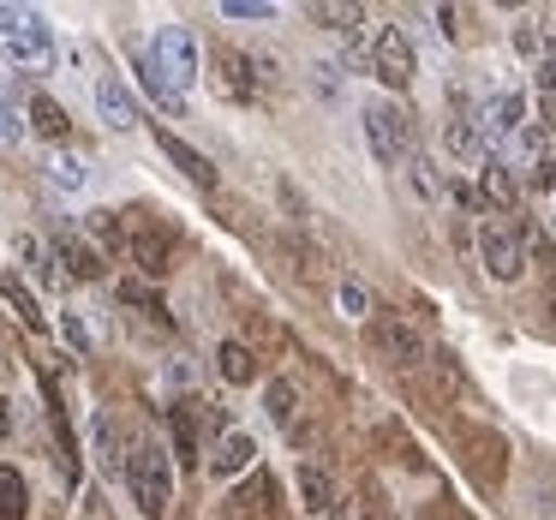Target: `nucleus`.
<instances>
[{"instance_id":"1","label":"nucleus","mask_w":556,"mask_h":520,"mask_svg":"<svg viewBox=\"0 0 556 520\" xmlns=\"http://www.w3.org/2000/svg\"><path fill=\"white\" fill-rule=\"evenodd\" d=\"M126 491H132V503L144 508L150 520L168 515L174 503V472H168V455H162V443H150V436H138L132 448H126Z\"/></svg>"},{"instance_id":"2","label":"nucleus","mask_w":556,"mask_h":520,"mask_svg":"<svg viewBox=\"0 0 556 520\" xmlns=\"http://www.w3.org/2000/svg\"><path fill=\"white\" fill-rule=\"evenodd\" d=\"M0 49L25 66H49L54 61V30L42 13L30 7H0Z\"/></svg>"},{"instance_id":"3","label":"nucleus","mask_w":556,"mask_h":520,"mask_svg":"<svg viewBox=\"0 0 556 520\" xmlns=\"http://www.w3.org/2000/svg\"><path fill=\"white\" fill-rule=\"evenodd\" d=\"M365 144L383 168H401L413 156V114L401 102H371L365 109Z\"/></svg>"},{"instance_id":"4","label":"nucleus","mask_w":556,"mask_h":520,"mask_svg":"<svg viewBox=\"0 0 556 520\" xmlns=\"http://www.w3.org/2000/svg\"><path fill=\"white\" fill-rule=\"evenodd\" d=\"M150 61H156L162 85H168L174 97H186V90H192V73H198V42H192V30L162 25L156 42H150Z\"/></svg>"},{"instance_id":"5","label":"nucleus","mask_w":556,"mask_h":520,"mask_svg":"<svg viewBox=\"0 0 556 520\" xmlns=\"http://www.w3.org/2000/svg\"><path fill=\"white\" fill-rule=\"evenodd\" d=\"M371 73L383 78L389 90H407L413 73H419V54H413V37L401 25H377L371 30Z\"/></svg>"},{"instance_id":"6","label":"nucleus","mask_w":556,"mask_h":520,"mask_svg":"<svg viewBox=\"0 0 556 520\" xmlns=\"http://www.w3.org/2000/svg\"><path fill=\"white\" fill-rule=\"evenodd\" d=\"M479 257L496 281H520V269H527L520 228H508V221H479Z\"/></svg>"},{"instance_id":"7","label":"nucleus","mask_w":556,"mask_h":520,"mask_svg":"<svg viewBox=\"0 0 556 520\" xmlns=\"http://www.w3.org/2000/svg\"><path fill=\"white\" fill-rule=\"evenodd\" d=\"M472 121H479L484 144H491V156H496V144L527 132V97H520V90H496V97L484 102V114H472Z\"/></svg>"},{"instance_id":"8","label":"nucleus","mask_w":556,"mask_h":520,"mask_svg":"<svg viewBox=\"0 0 556 520\" xmlns=\"http://www.w3.org/2000/svg\"><path fill=\"white\" fill-rule=\"evenodd\" d=\"M121 252L132 257L144 276H168V269H174V233L168 228H150V221H132Z\"/></svg>"},{"instance_id":"9","label":"nucleus","mask_w":556,"mask_h":520,"mask_svg":"<svg viewBox=\"0 0 556 520\" xmlns=\"http://www.w3.org/2000/svg\"><path fill=\"white\" fill-rule=\"evenodd\" d=\"M371 347L383 353L389 365H401V371L425 359V335L407 324V317H377V324H371Z\"/></svg>"},{"instance_id":"10","label":"nucleus","mask_w":556,"mask_h":520,"mask_svg":"<svg viewBox=\"0 0 556 520\" xmlns=\"http://www.w3.org/2000/svg\"><path fill=\"white\" fill-rule=\"evenodd\" d=\"M156 144H162V156H168V162H174V168H180L192 186H204V192H216V186H222L216 162H210L204 150H192L180 132H168V126H156Z\"/></svg>"},{"instance_id":"11","label":"nucleus","mask_w":556,"mask_h":520,"mask_svg":"<svg viewBox=\"0 0 556 520\" xmlns=\"http://www.w3.org/2000/svg\"><path fill=\"white\" fill-rule=\"evenodd\" d=\"M515 198H520L515 168H508L503 156H484L479 162V204H491L496 216H503V210H515Z\"/></svg>"},{"instance_id":"12","label":"nucleus","mask_w":556,"mask_h":520,"mask_svg":"<svg viewBox=\"0 0 556 520\" xmlns=\"http://www.w3.org/2000/svg\"><path fill=\"white\" fill-rule=\"evenodd\" d=\"M49 252H54V264H66V276H78V281H97L102 269H109V264H102V252H97V245H90V240H78V233H54V245H49Z\"/></svg>"},{"instance_id":"13","label":"nucleus","mask_w":556,"mask_h":520,"mask_svg":"<svg viewBox=\"0 0 556 520\" xmlns=\"http://www.w3.org/2000/svg\"><path fill=\"white\" fill-rule=\"evenodd\" d=\"M216 85H222V97H233V102H252L257 97V78H252V54H233V49H216Z\"/></svg>"},{"instance_id":"14","label":"nucleus","mask_w":556,"mask_h":520,"mask_svg":"<svg viewBox=\"0 0 556 520\" xmlns=\"http://www.w3.org/2000/svg\"><path fill=\"white\" fill-rule=\"evenodd\" d=\"M97 114L114 126V132H132V126H138V102L126 97L121 78H97Z\"/></svg>"},{"instance_id":"15","label":"nucleus","mask_w":556,"mask_h":520,"mask_svg":"<svg viewBox=\"0 0 556 520\" xmlns=\"http://www.w3.org/2000/svg\"><path fill=\"white\" fill-rule=\"evenodd\" d=\"M443 144H448V156H455V162H484V156H491V144H484V132H479L472 114L443 121Z\"/></svg>"},{"instance_id":"16","label":"nucleus","mask_w":556,"mask_h":520,"mask_svg":"<svg viewBox=\"0 0 556 520\" xmlns=\"http://www.w3.org/2000/svg\"><path fill=\"white\" fill-rule=\"evenodd\" d=\"M252 455H257V443L245 431H222L216 436V455H210V472H216V479H233V472L252 467Z\"/></svg>"},{"instance_id":"17","label":"nucleus","mask_w":556,"mask_h":520,"mask_svg":"<svg viewBox=\"0 0 556 520\" xmlns=\"http://www.w3.org/2000/svg\"><path fill=\"white\" fill-rule=\"evenodd\" d=\"M198 419H204V401H192V407H174V455L186 460V467H198V455H204V436H198Z\"/></svg>"},{"instance_id":"18","label":"nucleus","mask_w":556,"mask_h":520,"mask_svg":"<svg viewBox=\"0 0 556 520\" xmlns=\"http://www.w3.org/2000/svg\"><path fill=\"white\" fill-rule=\"evenodd\" d=\"M216 371L228 377L233 389H240V383H252V377H257L252 347H245V341H222V347H216Z\"/></svg>"},{"instance_id":"19","label":"nucleus","mask_w":556,"mask_h":520,"mask_svg":"<svg viewBox=\"0 0 556 520\" xmlns=\"http://www.w3.org/2000/svg\"><path fill=\"white\" fill-rule=\"evenodd\" d=\"M30 515V491L18 479V467H0V520H25Z\"/></svg>"},{"instance_id":"20","label":"nucleus","mask_w":556,"mask_h":520,"mask_svg":"<svg viewBox=\"0 0 556 520\" xmlns=\"http://www.w3.org/2000/svg\"><path fill=\"white\" fill-rule=\"evenodd\" d=\"M312 18L324 30H336V37H348V42H359V25H365L359 7H312Z\"/></svg>"},{"instance_id":"21","label":"nucleus","mask_w":556,"mask_h":520,"mask_svg":"<svg viewBox=\"0 0 556 520\" xmlns=\"http://www.w3.org/2000/svg\"><path fill=\"white\" fill-rule=\"evenodd\" d=\"M407 180H413V198H425V204L443 198V174H437L431 156H407Z\"/></svg>"},{"instance_id":"22","label":"nucleus","mask_w":556,"mask_h":520,"mask_svg":"<svg viewBox=\"0 0 556 520\" xmlns=\"http://www.w3.org/2000/svg\"><path fill=\"white\" fill-rule=\"evenodd\" d=\"M300 496H305V508H312V515H324V508L336 503V484H329V472H324V467H300Z\"/></svg>"},{"instance_id":"23","label":"nucleus","mask_w":556,"mask_h":520,"mask_svg":"<svg viewBox=\"0 0 556 520\" xmlns=\"http://www.w3.org/2000/svg\"><path fill=\"white\" fill-rule=\"evenodd\" d=\"M90 436H97L102 472H126V448H121V436H114V424L109 419H90Z\"/></svg>"},{"instance_id":"24","label":"nucleus","mask_w":556,"mask_h":520,"mask_svg":"<svg viewBox=\"0 0 556 520\" xmlns=\"http://www.w3.org/2000/svg\"><path fill=\"white\" fill-rule=\"evenodd\" d=\"M121 300H126V305H138V312H150V317H156L162 329L174 324V317H168V305L156 300V288H144V281H138V276H126V281H121Z\"/></svg>"},{"instance_id":"25","label":"nucleus","mask_w":556,"mask_h":520,"mask_svg":"<svg viewBox=\"0 0 556 520\" xmlns=\"http://www.w3.org/2000/svg\"><path fill=\"white\" fill-rule=\"evenodd\" d=\"M30 132H42V138H66V109L54 97H37L30 102Z\"/></svg>"},{"instance_id":"26","label":"nucleus","mask_w":556,"mask_h":520,"mask_svg":"<svg viewBox=\"0 0 556 520\" xmlns=\"http://www.w3.org/2000/svg\"><path fill=\"white\" fill-rule=\"evenodd\" d=\"M132 66H138V85H144L150 97L162 102V109H180V102H186V97H174V90L162 85V73H156V61H150V49H144V54H132Z\"/></svg>"},{"instance_id":"27","label":"nucleus","mask_w":556,"mask_h":520,"mask_svg":"<svg viewBox=\"0 0 556 520\" xmlns=\"http://www.w3.org/2000/svg\"><path fill=\"white\" fill-rule=\"evenodd\" d=\"M264 413L276 424H293V383H288V377H276V383L264 389Z\"/></svg>"},{"instance_id":"28","label":"nucleus","mask_w":556,"mask_h":520,"mask_svg":"<svg viewBox=\"0 0 556 520\" xmlns=\"http://www.w3.org/2000/svg\"><path fill=\"white\" fill-rule=\"evenodd\" d=\"M0 293H7V300L18 305V317H25L30 329H42V312H37V300H30V288L18 276H0Z\"/></svg>"},{"instance_id":"29","label":"nucleus","mask_w":556,"mask_h":520,"mask_svg":"<svg viewBox=\"0 0 556 520\" xmlns=\"http://www.w3.org/2000/svg\"><path fill=\"white\" fill-rule=\"evenodd\" d=\"M222 18H240V25H264V18H276V7H269V0H222Z\"/></svg>"},{"instance_id":"30","label":"nucleus","mask_w":556,"mask_h":520,"mask_svg":"<svg viewBox=\"0 0 556 520\" xmlns=\"http://www.w3.org/2000/svg\"><path fill=\"white\" fill-rule=\"evenodd\" d=\"M49 180L61 186V192H78V186H85V162H78V156H54L49 162Z\"/></svg>"},{"instance_id":"31","label":"nucleus","mask_w":556,"mask_h":520,"mask_svg":"<svg viewBox=\"0 0 556 520\" xmlns=\"http://www.w3.org/2000/svg\"><path fill=\"white\" fill-rule=\"evenodd\" d=\"M336 300H341V312H348V317H365V312H371V293H365L359 281H341Z\"/></svg>"},{"instance_id":"32","label":"nucleus","mask_w":556,"mask_h":520,"mask_svg":"<svg viewBox=\"0 0 556 520\" xmlns=\"http://www.w3.org/2000/svg\"><path fill=\"white\" fill-rule=\"evenodd\" d=\"M515 49H520V54H539V49H544L539 18H520V25H515Z\"/></svg>"},{"instance_id":"33","label":"nucleus","mask_w":556,"mask_h":520,"mask_svg":"<svg viewBox=\"0 0 556 520\" xmlns=\"http://www.w3.org/2000/svg\"><path fill=\"white\" fill-rule=\"evenodd\" d=\"M18 138H25V121H18V114L7 109V102H0V150H13Z\"/></svg>"},{"instance_id":"34","label":"nucleus","mask_w":556,"mask_h":520,"mask_svg":"<svg viewBox=\"0 0 556 520\" xmlns=\"http://www.w3.org/2000/svg\"><path fill=\"white\" fill-rule=\"evenodd\" d=\"M455 18H460L455 7H437V25H443V37H460V25H455Z\"/></svg>"},{"instance_id":"35","label":"nucleus","mask_w":556,"mask_h":520,"mask_svg":"<svg viewBox=\"0 0 556 520\" xmlns=\"http://www.w3.org/2000/svg\"><path fill=\"white\" fill-rule=\"evenodd\" d=\"M66 341H73V347H90V335H85V324H78V317H66Z\"/></svg>"},{"instance_id":"36","label":"nucleus","mask_w":556,"mask_h":520,"mask_svg":"<svg viewBox=\"0 0 556 520\" xmlns=\"http://www.w3.org/2000/svg\"><path fill=\"white\" fill-rule=\"evenodd\" d=\"M13 431V413H7V401H0V436Z\"/></svg>"},{"instance_id":"37","label":"nucleus","mask_w":556,"mask_h":520,"mask_svg":"<svg viewBox=\"0 0 556 520\" xmlns=\"http://www.w3.org/2000/svg\"><path fill=\"white\" fill-rule=\"evenodd\" d=\"M551 312H556V293H551Z\"/></svg>"}]
</instances>
